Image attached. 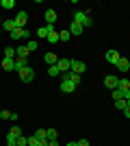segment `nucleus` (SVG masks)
<instances>
[{
  "mask_svg": "<svg viewBox=\"0 0 130 146\" xmlns=\"http://www.w3.org/2000/svg\"><path fill=\"white\" fill-rule=\"evenodd\" d=\"M74 22H78V24H82V26H91L93 24L91 15H89L87 11H78V9L74 11Z\"/></svg>",
  "mask_w": 130,
  "mask_h": 146,
  "instance_id": "obj_1",
  "label": "nucleus"
},
{
  "mask_svg": "<svg viewBox=\"0 0 130 146\" xmlns=\"http://www.w3.org/2000/svg\"><path fill=\"white\" fill-rule=\"evenodd\" d=\"M18 74H20V79L24 81V83H31V81L35 79V70H33L31 66H26L24 70H22V72H18Z\"/></svg>",
  "mask_w": 130,
  "mask_h": 146,
  "instance_id": "obj_2",
  "label": "nucleus"
},
{
  "mask_svg": "<svg viewBox=\"0 0 130 146\" xmlns=\"http://www.w3.org/2000/svg\"><path fill=\"white\" fill-rule=\"evenodd\" d=\"M13 20H15V24H18V29H24V26L28 24V13H26V11H18Z\"/></svg>",
  "mask_w": 130,
  "mask_h": 146,
  "instance_id": "obj_3",
  "label": "nucleus"
},
{
  "mask_svg": "<svg viewBox=\"0 0 130 146\" xmlns=\"http://www.w3.org/2000/svg\"><path fill=\"white\" fill-rule=\"evenodd\" d=\"M104 59L108 61V63H113V66H117V63H119V59H122V55H119L117 50H113V48H111V50H106Z\"/></svg>",
  "mask_w": 130,
  "mask_h": 146,
  "instance_id": "obj_4",
  "label": "nucleus"
},
{
  "mask_svg": "<svg viewBox=\"0 0 130 146\" xmlns=\"http://www.w3.org/2000/svg\"><path fill=\"white\" fill-rule=\"evenodd\" d=\"M117 83H119V76H115V74H106L104 76V85L108 90H117Z\"/></svg>",
  "mask_w": 130,
  "mask_h": 146,
  "instance_id": "obj_5",
  "label": "nucleus"
},
{
  "mask_svg": "<svg viewBox=\"0 0 130 146\" xmlns=\"http://www.w3.org/2000/svg\"><path fill=\"white\" fill-rule=\"evenodd\" d=\"M46 24H50V26H54L56 24V20H59V15H56V11L54 9H46Z\"/></svg>",
  "mask_w": 130,
  "mask_h": 146,
  "instance_id": "obj_6",
  "label": "nucleus"
},
{
  "mask_svg": "<svg viewBox=\"0 0 130 146\" xmlns=\"http://www.w3.org/2000/svg\"><path fill=\"white\" fill-rule=\"evenodd\" d=\"M56 68L61 70V74L69 72V70H72V59H59V63H56Z\"/></svg>",
  "mask_w": 130,
  "mask_h": 146,
  "instance_id": "obj_7",
  "label": "nucleus"
},
{
  "mask_svg": "<svg viewBox=\"0 0 130 146\" xmlns=\"http://www.w3.org/2000/svg\"><path fill=\"white\" fill-rule=\"evenodd\" d=\"M87 70V66L82 63V61H78V59H72V72H76V74H82Z\"/></svg>",
  "mask_w": 130,
  "mask_h": 146,
  "instance_id": "obj_8",
  "label": "nucleus"
},
{
  "mask_svg": "<svg viewBox=\"0 0 130 146\" xmlns=\"http://www.w3.org/2000/svg\"><path fill=\"white\" fill-rule=\"evenodd\" d=\"M74 90H76V85L72 83V81H67V79L61 81V92H63V94H72Z\"/></svg>",
  "mask_w": 130,
  "mask_h": 146,
  "instance_id": "obj_9",
  "label": "nucleus"
},
{
  "mask_svg": "<svg viewBox=\"0 0 130 146\" xmlns=\"http://www.w3.org/2000/svg\"><path fill=\"white\" fill-rule=\"evenodd\" d=\"M54 31V26H50V24H46V26H41V29H37V37H41V39H46V37L50 35Z\"/></svg>",
  "mask_w": 130,
  "mask_h": 146,
  "instance_id": "obj_10",
  "label": "nucleus"
},
{
  "mask_svg": "<svg viewBox=\"0 0 130 146\" xmlns=\"http://www.w3.org/2000/svg\"><path fill=\"white\" fill-rule=\"evenodd\" d=\"M61 76H63V79H67V81H72L74 85H78V83H80V74L72 72V70H69V72H65V74H61Z\"/></svg>",
  "mask_w": 130,
  "mask_h": 146,
  "instance_id": "obj_11",
  "label": "nucleus"
},
{
  "mask_svg": "<svg viewBox=\"0 0 130 146\" xmlns=\"http://www.w3.org/2000/svg\"><path fill=\"white\" fill-rule=\"evenodd\" d=\"M0 29H2V31H9V33H13V31L18 29V24H15V20H5Z\"/></svg>",
  "mask_w": 130,
  "mask_h": 146,
  "instance_id": "obj_12",
  "label": "nucleus"
},
{
  "mask_svg": "<svg viewBox=\"0 0 130 146\" xmlns=\"http://www.w3.org/2000/svg\"><path fill=\"white\" fill-rule=\"evenodd\" d=\"M15 57L18 59H28V48L26 46H15Z\"/></svg>",
  "mask_w": 130,
  "mask_h": 146,
  "instance_id": "obj_13",
  "label": "nucleus"
},
{
  "mask_svg": "<svg viewBox=\"0 0 130 146\" xmlns=\"http://www.w3.org/2000/svg\"><path fill=\"white\" fill-rule=\"evenodd\" d=\"M43 61H46L48 66H56V63H59V57H56L54 52H46V55H43Z\"/></svg>",
  "mask_w": 130,
  "mask_h": 146,
  "instance_id": "obj_14",
  "label": "nucleus"
},
{
  "mask_svg": "<svg viewBox=\"0 0 130 146\" xmlns=\"http://www.w3.org/2000/svg\"><path fill=\"white\" fill-rule=\"evenodd\" d=\"M82 29H85L82 24H78V22H72V26H69V35H82Z\"/></svg>",
  "mask_w": 130,
  "mask_h": 146,
  "instance_id": "obj_15",
  "label": "nucleus"
},
{
  "mask_svg": "<svg viewBox=\"0 0 130 146\" xmlns=\"http://www.w3.org/2000/svg\"><path fill=\"white\" fill-rule=\"evenodd\" d=\"M2 70L13 72V70H15V61H13V59H2Z\"/></svg>",
  "mask_w": 130,
  "mask_h": 146,
  "instance_id": "obj_16",
  "label": "nucleus"
},
{
  "mask_svg": "<svg viewBox=\"0 0 130 146\" xmlns=\"http://www.w3.org/2000/svg\"><path fill=\"white\" fill-rule=\"evenodd\" d=\"M117 70H119V72H128V70H130V61L122 57V59H119V63H117Z\"/></svg>",
  "mask_w": 130,
  "mask_h": 146,
  "instance_id": "obj_17",
  "label": "nucleus"
},
{
  "mask_svg": "<svg viewBox=\"0 0 130 146\" xmlns=\"http://www.w3.org/2000/svg\"><path fill=\"white\" fill-rule=\"evenodd\" d=\"M26 66H28V59H15V70L13 72H22Z\"/></svg>",
  "mask_w": 130,
  "mask_h": 146,
  "instance_id": "obj_18",
  "label": "nucleus"
},
{
  "mask_svg": "<svg viewBox=\"0 0 130 146\" xmlns=\"http://www.w3.org/2000/svg\"><path fill=\"white\" fill-rule=\"evenodd\" d=\"M11 39L13 42H20V39H24V29H15L11 33Z\"/></svg>",
  "mask_w": 130,
  "mask_h": 146,
  "instance_id": "obj_19",
  "label": "nucleus"
},
{
  "mask_svg": "<svg viewBox=\"0 0 130 146\" xmlns=\"http://www.w3.org/2000/svg\"><path fill=\"white\" fill-rule=\"evenodd\" d=\"M117 90H122V92H130V81H128V79H119Z\"/></svg>",
  "mask_w": 130,
  "mask_h": 146,
  "instance_id": "obj_20",
  "label": "nucleus"
},
{
  "mask_svg": "<svg viewBox=\"0 0 130 146\" xmlns=\"http://www.w3.org/2000/svg\"><path fill=\"white\" fill-rule=\"evenodd\" d=\"M15 57V46H7L5 48V59H13Z\"/></svg>",
  "mask_w": 130,
  "mask_h": 146,
  "instance_id": "obj_21",
  "label": "nucleus"
},
{
  "mask_svg": "<svg viewBox=\"0 0 130 146\" xmlns=\"http://www.w3.org/2000/svg\"><path fill=\"white\" fill-rule=\"evenodd\" d=\"M0 7H2V9H13V7H15V0H0Z\"/></svg>",
  "mask_w": 130,
  "mask_h": 146,
  "instance_id": "obj_22",
  "label": "nucleus"
},
{
  "mask_svg": "<svg viewBox=\"0 0 130 146\" xmlns=\"http://www.w3.org/2000/svg\"><path fill=\"white\" fill-rule=\"evenodd\" d=\"M111 96H113V100H122V98L126 96V92H122V90H113Z\"/></svg>",
  "mask_w": 130,
  "mask_h": 146,
  "instance_id": "obj_23",
  "label": "nucleus"
},
{
  "mask_svg": "<svg viewBox=\"0 0 130 146\" xmlns=\"http://www.w3.org/2000/svg\"><path fill=\"white\" fill-rule=\"evenodd\" d=\"M48 42H50V44H59V42H61V39H59V33H56V31H52V33L48 35Z\"/></svg>",
  "mask_w": 130,
  "mask_h": 146,
  "instance_id": "obj_24",
  "label": "nucleus"
},
{
  "mask_svg": "<svg viewBox=\"0 0 130 146\" xmlns=\"http://www.w3.org/2000/svg\"><path fill=\"white\" fill-rule=\"evenodd\" d=\"M9 135H13V137H20V135H22V129H20V127H15V124H13V127L9 129Z\"/></svg>",
  "mask_w": 130,
  "mask_h": 146,
  "instance_id": "obj_25",
  "label": "nucleus"
},
{
  "mask_svg": "<svg viewBox=\"0 0 130 146\" xmlns=\"http://www.w3.org/2000/svg\"><path fill=\"white\" fill-rule=\"evenodd\" d=\"M35 135H37L39 140H48V131H46V129H37V131H35Z\"/></svg>",
  "mask_w": 130,
  "mask_h": 146,
  "instance_id": "obj_26",
  "label": "nucleus"
},
{
  "mask_svg": "<svg viewBox=\"0 0 130 146\" xmlns=\"http://www.w3.org/2000/svg\"><path fill=\"white\" fill-rule=\"evenodd\" d=\"M48 74H50V76H59V74H61V70H59L56 66H48Z\"/></svg>",
  "mask_w": 130,
  "mask_h": 146,
  "instance_id": "obj_27",
  "label": "nucleus"
},
{
  "mask_svg": "<svg viewBox=\"0 0 130 146\" xmlns=\"http://www.w3.org/2000/svg\"><path fill=\"white\" fill-rule=\"evenodd\" d=\"M28 146H39V137H37L35 133L28 135Z\"/></svg>",
  "mask_w": 130,
  "mask_h": 146,
  "instance_id": "obj_28",
  "label": "nucleus"
},
{
  "mask_svg": "<svg viewBox=\"0 0 130 146\" xmlns=\"http://www.w3.org/2000/svg\"><path fill=\"white\" fill-rule=\"evenodd\" d=\"M115 107H117V109H122V111H124L126 107H128V103H126V98H122V100H115Z\"/></svg>",
  "mask_w": 130,
  "mask_h": 146,
  "instance_id": "obj_29",
  "label": "nucleus"
},
{
  "mask_svg": "<svg viewBox=\"0 0 130 146\" xmlns=\"http://www.w3.org/2000/svg\"><path fill=\"white\" fill-rule=\"evenodd\" d=\"M7 146H18V137H13V135L7 133Z\"/></svg>",
  "mask_w": 130,
  "mask_h": 146,
  "instance_id": "obj_30",
  "label": "nucleus"
},
{
  "mask_svg": "<svg viewBox=\"0 0 130 146\" xmlns=\"http://www.w3.org/2000/svg\"><path fill=\"white\" fill-rule=\"evenodd\" d=\"M69 37H72V35H69V31H61V33H59V39H61V42H67Z\"/></svg>",
  "mask_w": 130,
  "mask_h": 146,
  "instance_id": "obj_31",
  "label": "nucleus"
},
{
  "mask_svg": "<svg viewBox=\"0 0 130 146\" xmlns=\"http://www.w3.org/2000/svg\"><path fill=\"white\" fill-rule=\"evenodd\" d=\"M18 146H28V137H26V135H20L18 137Z\"/></svg>",
  "mask_w": 130,
  "mask_h": 146,
  "instance_id": "obj_32",
  "label": "nucleus"
},
{
  "mask_svg": "<svg viewBox=\"0 0 130 146\" xmlns=\"http://www.w3.org/2000/svg\"><path fill=\"white\" fill-rule=\"evenodd\" d=\"M0 118H2V120H11V111H9V109H2V111H0Z\"/></svg>",
  "mask_w": 130,
  "mask_h": 146,
  "instance_id": "obj_33",
  "label": "nucleus"
},
{
  "mask_svg": "<svg viewBox=\"0 0 130 146\" xmlns=\"http://www.w3.org/2000/svg\"><path fill=\"white\" fill-rule=\"evenodd\" d=\"M39 44L37 42H26V48H28V52H33V50H37Z\"/></svg>",
  "mask_w": 130,
  "mask_h": 146,
  "instance_id": "obj_34",
  "label": "nucleus"
},
{
  "mask_svg": "<svg viewBox=\"0 0 130 146\" xmlns=\"http://www.w3.org/2000/svg\"><path fill=\"white\" fill-rule=\"evenodd\" d=\"M48 131V140H56V129H46Z\"/></svg>",
  "mask_w": 130,
  "mask_h": 146,
  "instance_id": "obj_35",
  "label": "nucleus"
},
{
  "mask_svg": "<svg viewBox=\"0 0 130 146\" xmlns=\"http://www.w3.org/2000/svg\"><path fill=\"white\" fill-rule=\"evenodd\" d=\"M78 146H91V144H89L87 140H78Z\"/></svg>",
  "mask_w": 130,
  "mask_h": 146,
  "instance_id": "obj_36",
  "label": "nucleus"
},
{
  "mask_svg": "<svg viewBox=\"0 0 130 146\" xmlns=\"http://www.w3.org/2000/svg\"><path fill=\"white\" fill-rule=\"evenodd\" d=\"M124 116H126V118L130 120V107H126V109H124Z\"/></svg>",
  "mask_w": 130,
  "mask_h": 146,
  "instance_id": "obj_37",
  "label": "nucleus"
},
{
  "mask_svg": "<svg viewBox=\"0 0 130 146\" xmlns=\"http://www.w3.org/2000/svg\"><path fill=\"white\" fill-rule=\"evenodd\" d=\"M48 146H61V144H59L56 140H50V144H48Z\"/></svg>",
  "mask_w": 130,
  "mask_h": 146,
  "instance_id": "obj_38",
  "label": "nucleus"
},
{
  "mask_svg": "<svg viewBox=\"0 0 130 146\" xmlns=\"http://www.w3.org/2000/svg\"><path fill=\"white\" fill-rule=\"evenodd\" d=\"M65 146H78V142H67Z\"/></svg>",
  "mask_w": 130,
  "mask_h": 146,
  "instance_id": "obj_39",
  "label": "nucleus"
},
{
  "mask_svg": "<svg viewBox=\"0 0 130 146\" xmlns=\"http://www.w3.org/2000/svg\"><path fill=\"white\" fill-rule=\"evenodd\" d=\"M2 22H5V20H2V18H0V26H2Z\"/></svg>",
  "mask_w": 130,
  "mask_h": 146,
  "instance_id": "obj_40",
  "label": "nucleus"
},
{
  "mask_svg": "<svg viewBox=\"0 0 130 146\" xmlns=\"http://www.w3.org/2000/svg\"><path fill=\"white\" fill-rule=\"evenodd\" d=\"M0 35H2V29H0Z\"/></svg>",
  "mask_w": 130,
  "mask_h": 146,
  "instance_id": "obj_41",
  "label": "nucleus"
}]
</instances>
